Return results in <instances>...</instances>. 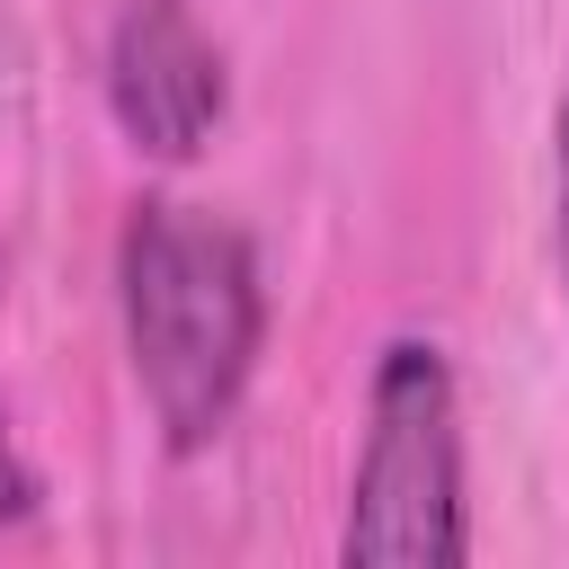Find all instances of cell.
<instances>
[{
	"label": "cell",
	"instance_id": "6da1fadb",
	"mask_svg": "<svg viewBox=\"0 0 569 569\" xmlns=\"http://www.w3.org/2000/svg\"><path fill=\"white\" fill-rule=\"evenodd\" d=\"M116 320L160 445H222L267 347V276L249 231L187 196H133L116 231Z\"/></svg>",
	"mask_w": 569,
	"mask_h": 569
},
{
	"label": "cell",
	"instance_id": "7a4b0ae2",
	"mask_svg": "<svg viewBox=\"0 0 569 569\" xmlns=\"http://www.w3.org/2000/svg\"><path fill=\"white\" fill-rule=\"evenodd\" d=\"M347 569H453L471 560L462 516V382L453 356L418 329L382 338L365 382V445L338 516Z\"/></svg>",
	"mask_w": 569,
	"mask_h": 569
},
{
	"label": "cell",
	"instance_id": "3957f363",
	"mask_svg": "<svg viewBox=\"0 0 569 569\" xmlns=\"http://www.w3.org/2000/svg\"><path fill=\"white\" fill-rule=\"evenodd\" d=\"M107 116L116 133L142 151V160H196L231 107V71H222V44L204 36L196 0H124L116 27H107Z\"/></svg>",
	"mask_w": 569,
	"mask_h": 569
},
{
	"label": "cell",
	"instance_id": "277c9868",
	"mask_svg": "<svg viewBox=\"0 0 569 569\" xmlns=\"http://www.w3.org/2000/svg\"><path fill=\"white\" fill-rule=\"evenodd\" d=\"M36 498H44V471L27 462V445H18V427H9V409H0V525H27Z\"/></svg>",
	"mask_w": 569,
	"mask_h": 569
},
{
	"label": "cell",
	"instance_id": "5b68a950",
	"mask_svg": "<svg viewBox=\"0 0 569 569\" xmlns=\"http://www.w3.org/2000/svg\"><path fill=\"white\" fill-rule=\"evenodd\" d=\"M551 187H560V276H569V80L551 107Z\"/></svg>",
	"mask_w": 569,
	"mask_h": 569
}]
</instances>
